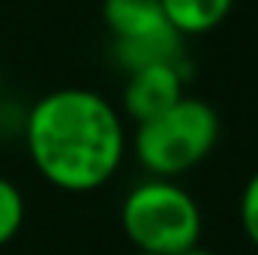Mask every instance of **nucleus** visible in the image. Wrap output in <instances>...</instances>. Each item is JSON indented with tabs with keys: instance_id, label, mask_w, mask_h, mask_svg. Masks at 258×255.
Masks as SVG:
<instances>
[{
	"instance_id": "obj_1",
	"label": "nucleus",
	"mask_w": 258,
	"mask_h": 255,
	"mask_svg": "<svg viewBox=\"0 0 258 255\" xmlns=\"http://www.w3.org/2000/svg\"><path fill=\"white\" fill-rule=\"evenodd\" d=\"M24 141L33 168L60 192L102 189L126 156L120 111L87 87H57L27 114Z\"/></svg>"
},
{
	"instance_id": "obj_2",
	"label": "nucleus",
	"mask_w": 258,
	"mask_h": 255,
	"mask_svg": "<svg viewBox=\"0 0 258 255\" xmlns=\"http://www.w3.org/2000/svg\"><path fill=\"white\" fill-rule=\"evenodd\" d=\"M219 129V114L210 102L183 96L165 114L135 126L132 153L150 177L174 180L213 153Z\"/></svg>"
},
{
	"instance_id": "obj_3",
	"label": "nucleus",
	"mask_w": 258,
	"mask_h": 255,
	"mask_svg": "<svg viewBox=\"0 0 258 255\" xmlns=\"http://www.w3.org/2000/svg\"><path fill=\"white\" fill-rule=\"evenodd\" d=\"M120 228L135 252L180 255L201 240V207L180 183L147 177L126 192Z\"/></svg>"
},
{
	"instance_id": "obj_4",
	"label": "nucleus",
	"mask_w": 258,
	"mask_h": 255,
	"mask_svg": "<svg viewBox=\"0 0 258 255\" xmlns=\"http://www.w3.org/2000/svg\"><path fill=\"white\" fill-rule=\"evenodd\" d=\"M180 63H150L126 72L123 111L135 120V126L165 114L168 108H174L186 96L183 93V69H180Z\"/></svg>"
},
{
	"instance_id": "obj_5",
	"label": "nucleus",
	"mask_w": 258,
	"mask_h": 255,
	"mask_svg": "<svg viewBox=\"0 0 258 255\" xmlns=\"http://www.w3.org/2000/svg\"><path fill=\"white\" fill-rule=\"evenodd\" d=\"M102 21L114 45H144L180 36L162 12L159 0H102Z\"/></svg>"
},
{
	"instance_id": "obj_6",
	"label": "nucleus",
	"mask_w": 258,
	"mask_h": 255,
	"mask_svg": "<svg viewBox=\"0 0 258 255\" xmlns=\"http://www.w3.org/2000/svg\"><path fill=\"white\" fill-rule=\"evenodd\" d=\"M159 3L165 21L180 36H201L216 30L234 6V0H159Z\"/></svg>"
},
{
	"instance_id": "obj_7",
	"label": "nucleus",
	"mask_w": 258,
	"mask_h": 255,
	"mask_svg": "<svg viewBox=\"0 0 258 255\" xmlns=\"http://www.w3.org/2000/svg\"><path fill=\"white\" fill-rule=\"evenodd\" d=\"M24 213L27 210H24L21 189L12 180L0 177V246H6L18 237V231L24 225Z\"/></svg>"
},
{
	"instance_id": "obj_8",
	"label": "nucleus",
	"mask_w": 258,
	"mask_h": 255,
	"mask_svg": "<svg viewBox=\"0 0 258 255\" xmlns=\"http://www.w3.org/2000/svg\"><path fill=\"white\" fill-rule=\"evenodd\" d=\"M237 216H240V228H243L246 240L258 249V171L246 180V186L240 192Z\"/></svg>"
},
{
	"instance_id": "obj_9",
	"label": "nucleus",
	"mask_w": 258,
	"mask_h": 255,
	"mask_svg": "<svg viewBox=\"0 0 258 255\" xmlns=\"http://www.w3.org/2000/svg\"><path fill=\"white\" fill-rule=\"evenodd\" d=\"M180 255H216V252H210V249H204V246L198 243V246H192V249H186V252H180Z\"/></svg>"
},
{
	"instance_id": "obj_10",
	"label": "nucleus",
	"mask_w": 258,
	"mask_h": 255,
	"mask_svg": "<svg viewBox=\"0 0 258 255\" xmlns=\"http://www.w3.org/2000/svg\"><path fill=\"white\" fill-rule=\"evenodd\" d=\"M0 93H3V69H0Z\"/></svg>"
},
{
	"instance_id": "obj_11",
	"label": "nucleus",
	"mask_w": 258,
	"mask_h": 255,
	"mask_svg": "<svg viewBox=\"0 0 258 255\" xmlns=\"http://www.w3.org/2000/svg\"><path fill=\"white\" fill-rule=\"evenodd\" d=\"M132 255H147V252H132Z\"/></svg>"
}]
</instances>
